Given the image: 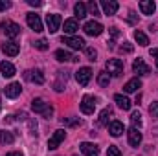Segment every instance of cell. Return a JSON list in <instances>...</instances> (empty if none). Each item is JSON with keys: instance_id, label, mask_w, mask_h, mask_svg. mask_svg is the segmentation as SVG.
<instances>
[{"instance_id": "obj_8", "label": "cell", "mask_w": 158, "mask_h": 156, "mask_svg": "<svg viewBox=\"0 0 158 156\" xmlns=\"http://www.w3.org/2000/svg\"><path fill=\"white\" fill-rule=\"evenodd\" d=\"M79 109L83 114H94V109H96V101L92 96H85L79 103Z\"/></svg>"}, {"instance_id": "obj_43", "label": "cell", "mask_w": 158, "mask_h": 156, "mask_svg": "<svg viewBox=\"0 0 158 156\" xmlns=\"http://www.w3.org/2000/svg\"><path fill=\"white\" fill-rule=\"evenodd\" d=\"M6 156H22V153H19V151H15V153H9V154H6Z\"/></svg>"}, {"instance_id": "obj_26", "label": "cell", "mask_w": 158, "mask_h": 156, "mask_svg": "<svg viewBox=\"0 0 158 156\" xmlns=\"http://www.w3.org/2000/svg\"><path fill=\"white\" fill-rule=\"evenodd\" d=\"M74 13H76V17H77L79 20H81V18H85V17H86V4L77 2V4L74 6Z\"/></svg>"}, {"instance_id": "obj_13", "label": "cell", "mask_w": 158, "mask_h": 156, "mask_svg": "<svg viewBox=\"0 0 158 156\" xmlns=\"http://www.w3.org/2000/svg\"><path fill=\"white\" fill-rule=\"evenodd\" d=\"M20 92H22L20 83H11V84H7V86L4 88V94H6V97H9V99L19 97V96H20Z\"/></svg>"}, {"instance_id": "obj_17", "label": "cell", "mask_w": 158, "mask_h": 156, "mask_svg": "<svg viewBox=\"0 0 158 156\" xmlns=\"http://www.w3.org/2000/svg\"><path fill=\"white\" fill-rule=\"evenodd\" d=\"M127 136H129V145L131 147H138L142 143V132L138 129H132L131 127V130L127 132Z\"/></svg>"}, {"instance_id": "obj_45", "label": "cell", "mask_w": 158, "mask_h": 156, "mask_svg": "<svg viewBox=\"0 0 158 156\" xmlns=\"http://www.w3.org/2000/svg\"><path fill=\"white\" fill-rule=\"evenodd\" d=\"M0 107H2V103H0Z\"/></svg>"}, {"instance_id": "obj_20", "label": "cell", "mask_w": 158, "mask_h": 156, "mask_svg": "<svg viewBox=\"0 0 158 156\" xmlns=\"http://www.w3.org/2000/svg\"><path fill=\"white\" fill-rule=\"evenodd\" d=\"M155 9H156V6H155L153 0H142V2H140V11H142L143 15H153Z\"/></svg>"}, {"instance_id": "obj_28", "label": "cell", "mask_w": 158, "mask_h": 156, "mask_svg": "<svg viewBox=\"0 0 158 156\" xmlns=\"http://www.w3.org/2000/svg\"><path fill=\"white\" fill-rule=\"evenodd\" d=\"M134 39H136V42H138L140 46H147V44H149V37H147L143 31H140V30L134 31Z\"/></svg>"}, {"instance_id": "obj_15", "label": "cell", "mask_w": 158, "mask_h": 156, "mask_svg": "<svg viewBox=\"0 0 158 156\" xmlns=\"http://www.w3.org/2000/svg\"><path fill=\"white\" fill-rule=\"evenodd\" d=\"M101 7H103V13L109 17V15H116V11L119 9V4L114 0H103L101 2Z\"/></svg>"}, {"instance_id": "obj_18", "label": "cell", "mask_w": 158, "mask_h": 156, "mask_svg": "<svg viewBox=\"0 0 158 156\" xmlns=\"http://www.w3.org/2000/svg\"><path fill=\"white\" fill-rule=\"evenodd\" d=\"M77 30H79L77 18H68V20H64V33H66V37H72Z\"/></svg>"}, {"instance_id": "obj_10", "label": "cell", "mask_w": 158, "mask_h": 156, "mask_svg": "<svg viewBox=\"0 0 158 156\" xmlns=\"http://www.w3.org/2000/svg\"><path fill=\"white\" fill-rule=\"evenodd\" d=\"M132 70H134V74H138V76H149V74H151V66L145 64L143 59H136V61L132 63Z\"/></svg>"}, {"instance_id": "obj_44", "label": "cell", "mask_w": 158, "mask_h": 156, "mask_svg": "<svg viewBox=\"0 0 158 156\" xmlns=\"http://www.w3.org/2000/svg\"><path fill=\"white\" fill-rule=\"evenodd\" d=\"M156 68H158V57H156Z\"/></svg>"}, {"instance_id": "obj_11", "label": "cell", "mask_w": 158, "mask_h": 156, "mask_svg": "<svg viewBox=\"0 0 158 156\" xmlns=\"http://www.w3.org/2000/svg\"><path fill=\"white\" fill-rule=\"evenodd\" d=\"M26 22H28V26H30L33 31H37V33L42 31V20L39 18V15H35V13H28V15H26Z\"/></svg>"}, {"instance_id": "obj_5", "label": "cell", "mask_w": 158, "mask_h": 156, "mask_svg": "<svg viewBox=\"0 0 158 156\" xmlns=\"http://www.w3.org/2000/svg\"><path fill=\"white\" fill-rule=\"evenodd\" d=\"M61 22H63L61 15H57V13L46 15V26H48V31H50V33H55V31L61 28Z\"/></svg>"}, {"instance_id": "obj_37", "label": "cell", "mask_w": 158, "mask_h": 156, "mask_svg": "<svg viewBox=\"0 0 158 156\" xmlns=\"http://www.w3.org/2000/svg\"><path fill=\"white\" fill-rule=\"evenodd\" d=\"M127 20H129L131 24H136V22H138V15H136L134 11H129V17H127Z\"/></svg>"}, {"instance_id": "obj_21", "label": "cell", "mask_w": 158, "mask_h": 156, "mask_svg": "<svg viewBox=\"0 0 158 156\" xmlns=\"http://www.w3.org/2000/svg\"><path fill=\"white\" fill-rule=\"evenodd\" d=\"M0 74L4 77H13L15 76V66L11 63H7V61H2L0 63Z\"/></svg>"}, {"instance_id": "obj_34", "label": "cell", "mask_w": 158, "mask_h": 156, "mask_svg": "<svg viewBox=\"0 0 158 156\" xmlns=\"http://www.w3.org/2000/svg\"><path fill=\"white\" fill-rule=\"evenodd\" d=\"M85 55H86V59H88V61H96L98 51H96L94 48H85Z\"/></svg>"}, {"instance_id": "obj_14", "label": "cell", "mask_w": 158, "mask_h": 156, "mask_svg": "<svg viewBox=\"0 0 158 156\" xmlns=\"http://www.w3.org/2000/svg\"><path fill=\"white\" fill-rule=\"evenodd\" d=\"M24 79L26 81H31V83H37V84H42L44 83V76L40 70H26L24 72Z\"/></svg>"}, {"instance_id": "obj_16", "label": "cell", "mask_w": 158, "mask_h": 156, "mask_svg": "<svg viewBox=\"0 0 158 156\" xmlns=\"http://www.w3.org/2000/svg\"><path fill=\"white\" fill-rule=\"evenodd\" d=\"M2 51H4L6 55H9V57H15V55H19V51H20V46H19L17 42L9 40V42L2 44Z\"/></svg>"}, {"instance_id": "obj_9", "label": "cell", "mask_w": 158, "mask_h": 156, "mask_svg": "<svg viewBox=\"0 0 158 156\" xmlns=\"http://www.w3.org/2000/svg\"><path fill=\"white\" fill-rule=\"evenodd\" d=\"M63 44H66L68 48H72V50H85V39H81V37H63L61 39Z\"/></svg>"}, {"instance_id": "obj_25", "label": "cell", "mask_w": 158, "mask_h": 156, "mask_svg": "<svg viewBox=\"0 0 158 156\" xmlns=\"http://www.w3.org/2000/svg\"><path fill=\"white\" fill-rule=\"evenodd\" d=\"M57 79H59V81L53 84V88H55L57 92H63V90H64V84H66V79H68V76H66L64 72H57Z\"/></svg>"}, {"instance_id": "obj_42", "label": "cell", "mask_w": 158, "mask_h": 156, "mask_svg": "<svg viewBox=\"0 0 158 156\" xmlns=\"http://www.w3.org/2000/svg\"><path fill=\"white\" fill-rule=\"evenodd\" d=\"M149 53H151V57H158V50H156V48H153Z\"/></svg>"}, {"instance_id": "obj_2", "label": "cell", "mask_w": 158, "mask_h": 156, "mask_svg": "<svg viewBox=\"0 0 158 156\" xmlns=\"http://www.w3.org/2000/svg\"><path fill=\"white\" fill-rule=\"evenodd\" d=\"M105 72L109 76H114V77H119L123 74V61L121 59H109L107 64H105Z\"/></svg>"}, {"instance_id": "obj_33", "label": "cell", "mask_w": 158, "mask_h": 156, "mask_svg": "<svg viewBox=\"0 0 158 156\" xmlns=\"http://www.w3.org/2000/svg\"><path fill=\"white\" fill-rule=\"evenodd\" d=\"M33 46L37 48V50H40V51H44V50H48V40L46 39H39L33 42Z\"/></svg>"}, {"instance_id": "obj_30", "label": "cell", "mask_w": 158, "mask_h": 156, "mask_svg": "<svg viewBox=\"0 0 158 156\" xmlns=\"http://www.w3.org/2000/svg\"><path fill=\"white\" fill-rule=\"evenodd\" d=\"M13 140H15V136H13L11 132L0 130V145H4V143H13Z\"/></svg>"}, {"instance_id": "obj_40", "label": "cell", "mask_w": 158, "mask_h": 156, "mask_svg": "<svg viewBox=\"0 0 158 156\" xmlns=\"http://www.w3.org/2000/svg\"><path fill=\"white\" fill-rule=\"evenodd\" d=\"M28 4H30V6H33V7H39V6H40L39 0H28Z\"/></svg>"}, {"instance_id": "obj_32", "label": "cell", "mask_w": 158, "mask_h": 156, "mask_svg": "<svg viewBox=\"0 0 158 156\" xmlns=\"http://www.w3.org/2000/svg\"><path fill=\"white\" fill-rule=\"evenodd\" d=\"M86 9H88V11H90V13H92L94 17H99V6H98V4H96L94 0H92V2H88Z\"/></svg>"}, {"instance_id": "obj_41", "label": "cell", "mask_w": 158, "mask_h": 156, "mask_svg": "<svg viewBox=\"0 0 158 156\" xmlns=\"http://www.w3.org/2000/svg\"><path fill=\"white\" fill-rule=\"evenodd\" d=\"M110 33H112V37H114V39H116V37H118V35H119L118 28H110Z\"/></svg>"}, {"instance_id": "obj_3", "label": "cell", "mask_w": 158, "mask_h": 156, "mask_svg": "<svg viewBox=\"0 0 158 156\" xmlns=\"http://www.w3.org/2000/svg\"><path fill=\"white\" fill-rule=\"evenodd\" d=\"M2 28H4V33H6V37H9V39H15L17 35H20V26H19L17 22L4 20V22H2Z\"/></svg>"}, {"instance_id": "obj_23", "label": "cell", "mask_w": 158, "mask_h": 156, "mask_svg": "<svg viewBox=\"0 0 158 156\" xmlns=\"http://www.w3.org/2000/svg\"><path fill=\"white\" fill-rule=\"evenodd\" d=\"M55 59L59 61V63H66V61H77V57H74L70 51H66V50H57L55 51Z\"/></svg>"}, {"instance_id": "obj_36", "label": "cell", "mask_w": 158, "mask_h": 156, "mask_svg": "<svg viewBox=\"0 0 158 156\" xmlns=\"http://www.w3.org/2000/svg\"><path fill=\"white\" fill-rule=\"evenodd\" d=\"M149 112H151V116L153 117H158V101H153V103H151Z\"/></svg>"}, {"instance_id": "obj_7", "label": "cell", "mask_w": 158, "mask_h": 156, "mask_svg": "<svg viewBox=\"0 0 158 156\" xmlns=\"http://www.w3.org/2000/svg\"><path fill=\"white\" fill-rule=\"evenodd\" d=\"M66 138V132L63 130V129H59V130H55L53 134H52V138L48 140V149L50 151H53V149H57L59 145H61V142Z\"/></svg>"}, {"instance_id": "obj_22", "label": "cell", "mask_w": 158, "mask_h": 156, "mask_svg": "<svg viewBox=\"0 0 158 156\" xmlns=\"http://www.w3.org/2000/svg\"><path fill=\"white\" fill-rule=\"evenodd\" d=\"M114 101L118 103V107L121 109V110H129V109H131V105H132V103H131V99H129L127 96H123V94H116V96H114Z\"/></svg>"}, {"instance_id": "obj_38", "label": "cell", "mask_w": 158, "mask_h": 156, "mask_svg": "<svg viewBox=\"0 0 158 156\" xmlns=\"http://www.w3.org/2000/svg\"><path fill=\"white\" fill-rule=\"evenodd\" d=\"M134 48H132V44L131 42H123V46H121V51H125V53H131Z\"/></svg>"}, {"instance_id": "obj_24", "label": "cell", "mask_w": 158, "mask_h": 156, "mask_svg": "<svg viewBox=\"0 0 158 156\" xmlns=\"http://www.w3.org/2000/svg\"><path fill=\"white\" fill-rule=\"evenodd\" d=\"M123 130H125V127H123V123L121 121H112L110 125H109V132L114 136V138H118L123 134Z\"/></svg>"}, {"instance_id": "obj_29", "label": "cell", "mask_w": 158, "mask_h": 156, "mask_svg": "<svg viewBox=\"0 0 158 156\" xmlns=\"http://www.w3.org/2000/svg\"><path fill=\"white\" fill-rule=\"evenodd\" d=\"M131 123H132V129H140L142 127V114L138 110H134L131 114Z\"/></svg>"}, {"instance_id": "obj_35", "label": "cell", "mask_w": 158, "mask_h": 156, "mask_svg": "<svg viewBox=\"0 0 158 156\" xmlns=\"http://www.w3.org/2000/svg\"><path fill=\"white\" fill-rule=\"evenodd\" d=\"M107 156H121V151L118 149V145H109V149H107Z\"/></svg>"}, {"instance_id": "obj_27", "label": "cell", "mask_w": 158, "mask_h": 156, "mask_svg": "<svg viewBox=\"0 0 158 156\" xmlns=\"http://www.w3.org/2000/svg\"><path fill=\"white\" fill-rule=\"evenodd\" d=\"M110 116H112V109H110V107L103 109V110H101V114H99V121H98V123H99V125H107Z\"/></svg>"}, {"instance_id": "obj_12", "label": "cell", "mask_w": 158, "mask_h": 156, "mask_svg": "<svg viewBox=\"0 0 158 156\" xmlns=\"http://www.w3.org/2000/svg\"><path fill=\"white\" fill-rule=\"evenodd\" d=\"M79 149H81V153H83L85 156H99V147H98L96 143L83 142V143L79 145Z\"/></svg>"}, {"instance_id": "obj_19", "label": "cell", "mask_w": 158, "mask_h": 156, "mask_svg": "<svg viewBox=\"0 0 158 156\" xmlns=\"http://www.w3.org/2000/svg\"><path fill=\"white\" fill-rule=\"evenodd\" d=\"M138 88H142V81H140L138 77H134V79H131V81L125 83L123 92H125V94H132V92H136Z\"/></svg>"}, {"instance_id": "obj_6", "label": "cell", "mask_w": 158, "mask_h": 156, "mask_svg": "<svg viewBox=\"0 0 158 156\" xmlns=\"http://www.w3.org/2000/svg\"><path fill=\"white\" fill-rule=\"evenodd\" d=\"M76 79H77V83L81 86H86L90 83V79H92V68H88V66L79 68L77 72H76Z\"/></svg>"}, {"instance_id": "obj_31", "label": "cell", "mask_w": 158, "mask_h": 156, "mask_svg": "<svg viewBox=\"0 0 158 156\" xmlns=\"http://www.w3.org/2000/svg\"><path fill=\"white\" fill-rule=\"evenodd\" d=\"M109 83H110V76L107 72H99L98 74V84L99 86H109Z\"/></svg>"}, {"instance_id": "obj_4", "label": "cell", "mask_w": 158, "mask_h": 156, "mask_svg": "<svg viewBox=\"0 0 158 156\" xmlns=\"http://www.w3.org/2000/svg\"><path fill=\"white\" fill-rule=\"evenodd\" d=\"M83 30H85V33L90 35V37H99V35L103 33V26H101L98 20H90V22H86V24L83 26Z\"/></svg>"}, {"instance_id": "obj_1", "label": "cell", "mask_w": 158, "mask_h": 156, "mask_svg": "<svg viewBox=\"0 0 158 156\" xmlns=\"http://www.w3.org/2000/svg\"><path fill=\"white\" fill-rule=\"evenodd\" d=\"M31 109H33L37 114H40V116H44V117H52V114H53L52 105H50V103H46V101H44V99H40V97H37V99H33V101H31Z\"/></svg>"}, {"instance_id": "obj_39", "label": "cell", "mask_w": 158, "mask_h": 156, "mask_svg": "<svg viewBox=\"0 0 158 156\" xmlns=\"http://www.w3.org/2000/svg\"><path fill=\"white\" fill-rule=\"evenodd\" d=\"M11 7V2H7V0H0V11H6V9H9Z\"/></svg>"}]
</instances>
